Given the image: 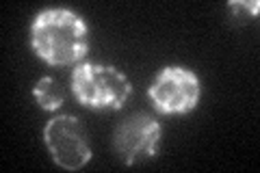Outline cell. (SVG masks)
<instances>
[{"mask_svg": "<svg viewBox=\"0 0 260 173\" xmlns=\"http://www.w3.org/2000/svg\"><path fill=\"white\" fill-rule=\"evenodd\" d=\"M148 97L160 115H186L202 97L200 76L182 65H167L156 72L148 87Z\"/></svg>", "mask_w": 260, "mask_h": 173, "instance_id": "obj_3", "label": "cell"}, {"mask_svg": "<svg viewBox=\"0 0 260 173\" xmlns=\"http://www.w3.org/2000/svg\"><path fill=\"white\" fill-rule=\"evenodd\" d=\"M30 48L52 67L78 65L89 52L87 22L68 7L39 11L30 22Z\"/></svg>", "mask_w": 260, "mask_h": 173, "instance_id": "obj_1", "label": "cell"}, {"mask_svg": "<svg viewBox=\"0 0 260 173\" xmlns=\"http://www.w3.org/2000/svg\"><path fill=\"white\" fill-rule=\"evenodd\" d=\"M32 95H35L39 109H44V111H59L65 102L63 89L59 87V82L52 76L39 78L35 82V87H32Z\"/></svg>", "mask_w": 260, "mask_h": 173, "instance_id": "obj_6", "label": "cell"}, {"mask_svg": "<svg viewBox=\"0 0 260 173\" xmlns=\"http://www.w3.org/2000/svg\"><path fill=\"white\" fill-rule=\"evenodd\" d=\"M72 93L85 109L119 111L133 93V85L113 65L78 63L72 72Z\"/></svg>", "mask_w": 260, "mask_h": 173, "instance_id": "obj_2", "label": "cell"}, {"mask_svg": "<svg viewBox=\"0 0 260 173\" xmlns=\"http://www.w3.org/2000/svg\"><path fill=\"white\" fill-rule=\"evenodd\" d=\"M44 143L52 162L65 171H78L91 160V145L85 126L74 115L52 117L44 128Z\"/></svg>", "mask_w": 260, "mask_h": 173, "instance_id": "obj_4", "label": "cell"}, {"mask_svg": "<svg viewBox=\"0 0 260 173\" xmlns=\"http://www.w3.org/2000/svg\"><path fill=\"white\" fill-rule=\"evenodd\" d=\"M228 9H230V18L234 24H247L254 18H258V11H260V3L258 0H232L228 3Z\"/></svg>", "mask_w": 260, "mask_h": 173, "instance_id": "obj_7", "label": "cell"}, {"mask_svg": "<svg viewBox=\"0 0 260 173\" xmlns=\"http://www.w3.org/2000/svg\"><path fill=\"white\" fill-rule=\"evenodd\" d=\"M160 123L156 117L145 113H137L124 119L115 130L113 145L124 164H137L156 156L160 145Z\"/></svg>", "mask_w": 260, "mask_h": 173, "instance_id": "obj_5", "label": "cell"}]
</instances>
